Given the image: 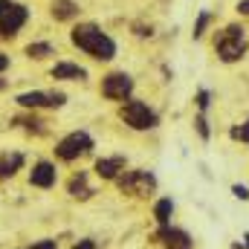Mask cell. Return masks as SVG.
Segmentation results:
<instances>
[{
    "label": "cell",
    "mask_w": 249,
    "mask_h": 249,
    "mask_svg": "<svg viewBox=\"0 0 249 249\" xmlns=\"http://www.w3.org/2000/svg\"><path fill=\"white\" fill-rule=\"evenodd\" d=\"M72 44L84 53H90L96 61H110L116 55V44L110 35H105L96 23H78L72 29Z\"/></svg>",
    "instance_id": "cell-1"
},
{
    "label": "cell",
    "mask_w": 249,
    "mask_h": 249,
    "mask_svg": "<svg viewBox=\"0 0 249 249\" xmlns=\"http://www.w3.org/2000/svg\"><path fill=\"white\" fill-rule=\"evenodd\" d=\"M122 119L133 130H151V127H157V113L145 102H127L122 107Z\"/></svg>",
    "instance_id": "cell-2"
},
{
    "label": "cell",
    "mask_w": 249,
    "mask_h": 249,
    "mask_svg": "<svg viewBox=\"0 0 249 249\" xmlns=\"http://www.w3.org/2000/svg\"><path fill=\"white\" fill-rule=\"evenodd\" d=\"M247 53V41H244V29L241 26H229L223 32V38L217 41V55L223 61H238Z\"/></svg>",
    "instance_id": "cell-3"
},
{
    "label": "cell",
    "mask_w": 249,
    "mask_h": 249,
    "mask_svg": "<svg viewBox=\"0 0 249 249\" xmlns=\"http://www.w3.org/2000/svg\"><path fill=\"white\" fill-rule=\"evenodd\" d=\"M93 148V139H90V133H84V130H75V133H70V136H64L61 142H58V148H55V154L61 157V160H78V157H84L87 151Z\"/></svg>",
    "instance_id": "cell-4"
},
{
    "label": "cell",
    "mask_w": 249,
    "mask_h": 249,
    "mask_svg": "<svg viewBox=\"0 0 249 249\" xmlns=\"http://www.w3.org/2000/svg\"><path fill=\"white\" fill-rule=\"evenodd\" d=\"M29 12L20 6V3H12V0H0V32L3 35H15L23 23H26Z\"/></svg>",
    "instance_id": "cell-5"
},
{
    "label": "cell",
    "mask_w": 249,
    "mask_h": 249,
    "mask_svg": "<svg viewBox=\"0 0 249 249\" xmlns=\"http://www.w3.org/2000/svg\"><path fill=\"white\" fill-rule=\"evenodd\" d=\"M119 188L127 191V194H136V197H148L157 188V180L148 171H130V174L119 177Z\"/></svg>",
    "instance_id": "cell-6"
},
{
    "label": "cell",
    "mask_w": 249,
    "mask_h": 249,
    "mask_svg": "<svg viewBox=\"0 0 249 249\" xmlns=\"http://www.w3.org/2000/svg\"><path fill=\"white\" fill-rule=\"evenodd\" d=\"M130 90H133V81H130V75H124V72H113V75H107V78L102 81V93H105L107 99H127Z\"/></svg>",
    "instance_id": "cell-7"
},
{
    "label": "cell",
    "mask_w": 249,
    "mask_h": 249,
    "mask_svg": "<svg viewBox=\"0 0 249 249\" xmlns=\"http://www.w3.org/2000/svg\"><path fill=\"white\" fill-rule=\"evenodd\" d=\"M18 105L23 107H61L64 105V93H23L18 96Z\"/></svg>",
    "instance_id": "cell-8"
},
{
    "label": "cell",
    "mask_w": 249,
    "mask_h": 249,
    "mask_svg": "<svg viewBox=\"0 0 249 249\" xmlns=\"http://www.w3.org/2000/svg\"><path fill=\"white\" fill-rule=\"evenodd\" d=\"M29 183L38 186V188L55 186V165H50V162H38V165L29 171Z\"/></svg>",
    "instance_id": "cell-9"
},
{
    "label": "cell",
    "mask_w": 249,
    "mask_h": 249,
    "mask_svg": "<svg viewBox=\"0 0 249 249\" xmlns=\"http://www.w3.org/2000/svg\"><path fill=\"white\" fill-rule=\"evenodd\" d=\"M122 168H124V157H105V160L96 162V174L105 177V180H116Z\"/></svg>",
    "instance_id": "cell-10"
},
{
    "label": "cell",
    "mask_w": 249,
    "mask_h": 249,
    "mask_svg": "<svg viewBox=\"0 0 249 249\" xmlns=\"http://www.w3.org/2000/svg\"><path fill=\"white\" fill-rule=\"evenodd\" d=\"M87 75V70L84 67H78V64H55L53 67V78H61V81H81Z\"/></svg>",
    "instance_id": "cell-11"
},
{
    "label": "cell",
    "mask_w": 249,
    "mask_h": 249,
    "mask_svg": "<svg viewBox=\"0 0 249 249\" xmlns=\"http://www.w3.org/2000/svg\"><path fill=\"white\" fill-rule=\"evenodd\" d=\"M160 238L165 241V249H191V238L183 229H162Z\"/></svg>",
    "instance_id": "cell-12"
},
{
    "label": "cell",
    "mask_w": 249,
    "mask_h": 249,
    "mask_svg": "<svg viewBox=\"0 0 249 249\" xmlns=\"http://www.w3.org/2000/svg\"><path fill=\"white\" fill-rule=\"evenodd\" d=\"M53 15H55L58 20H70V18L78 15V6H75L72 0H55V3H53Z\"/></svg>",
    "instance_id": "cell-13"
},
{
    "label": "cell",
    "mask_w": 249,
    "mask_h": 249,
    "mask_svg": "<svg viewBox=\"0 0 249 249\" xmlns=\"http://www.w3.org/2000/svg\"><path fill=\"white\" fill-rule=\"evenodd\" d=\"M70 194H72V197H78V200H87V197L93 194V188L87 186L84 174H78V177H72V180H70Z\"/></svg>",
    "instance_id": "cell-14"
},
{
    "label": "cell",
    "mask_w": 249,
    "mask_h": 249,
    "mask_svg": "<svg viewBox=\"0 0 249 249\" xmlns=\"http://www.w3.org/2000/svg\"><path fill=\"white\" fill-rule=\"evenodd\" d=\"M20 165H23V157H20V154H9V157H3V162H0V177H12Z\"/></svg>",
    "instance_id": "cell-15"
},
{
    "label": "cell",
    "mask_w": 249,
    "mask_h": 249,
    "mask_svg": "<svg viewBox=\"0 0 249 249\" xmlns=\"http://www.w3.org/2000/svg\"><path fill=\"white\" fill-rule=\"evenodd\" d=\"M171 212H174V203H171V200H160V203L154 206V217H157L162 226L171 220Z\"/></svg>",
    "instance_id": "cell-16"
},
{
    "label": "cell",
    "mask_w": 249,
    "mask_h": 249,
    "mask_svg": "<svg viewBox=\"0 0 249 249\" xmlns=\"http://www.w3.org/2000/svg\"><path fill=\"white\" fill-rule=\"evenodd\" d=\"M26 55L29 58H47V55H53V47L50 44H29L26 47Z\"/></svg>",
    "instance_id": "cell-17"
},
{
    "label": "cell",
    "mask_w": 249,
    "mask_h": 249,
    "mask_svg": "<svg viewBox=\"0 0 249 249\" xmlns=\"http://www.w3.org/2000/svg\"><path fill=\"white\" fill-rule=\"evenodd\" d=\"M232 136H235V139H241V142H249V122H244L241 127H235V130H232Z\"/></svg>",
    "instance_id": "cell-18"
},
{
    "label": "cell",
    "mask_w": 249,
    "mask_h": 249,
    "mask_svg": "<svg viewBox=\"0 0 249 249\" xmlns=\"http://www.w3.org/2000/svg\"><path fill=\"white\" fill-rule=\"evenodd\" d=\"M206 23H209V15L203 12V15H200V20H197V26H194V38H200V35H203V29H206Z\"/></svg>",
    "instance_id": "cell-19"
},
{
    "label": "cell",
    "mask_w": 249,
    "mask_h": 249,
    "mask_svg": "<svg viewBox=\"0 0 249 249\" xmlns=\"http://www.w3.org/2000/svg\"><path fill=\"white\" fill-rule=\"evenodd\" d=\"M197 105H200V110H206V107H209V93H206V90L197 96Z\"/></svg>",
    "instance_id": "cell-20"
},
{
    "label": "cell",
    "mask_w": 249,
    "mask_h": 249,
    "mask_svg": "<svg viewBox=\"0 0 249 249\" xmlns=\"http://www.w3.org/2000/svg\"><path fill=\"white\" fill-rule=\"evenodd\" d=\"M197 130H200V136H209V124H206V119H203V116L197 119Z\"/></svg>",
    "instance_id": "cell-21"
},
{
    "label": "cell",
    "mask_w": 249,
    "mask_h": 249,
    "mask_svg": "<svg viewBox=\"0 0 249 249\" xmlns=\"http://www.w3.org/2000/svg\"><path fill=\"white\" fill-rule=\"evenodd\" d=\"M32 249H58V247H55V241H38Z\"/></svg>",
    "instance_id": "cell-22"
},
{
    "label": "cell",
    "mask_w": 249,
    "mask_h": 249,
    "mask_svg": "<svg viewBox=\"0 0 249 249\" xmlns=\"http://www.w3.org/2000/svg\"><path fill=\"white\" fill-rule=\"evenodd\" d=\"M72 249H96V244H93V241H78Z\"/></svg>",
    "instance_id": "cell-23"
},
{
    "label": "cell",
    "mask_w": 249,
    "mask_h": 249,
    "mask_svg": "<svg viewBox=\"0 0 249 249\" xmlns=\"http://www.w3.org/2000/svg\"><path fill=\"white\" fill-rule=\"evenodd\" d=\"M235 197H241V200H247V197H249V191H247L244 186H235Z\"/></svg>",
    "instance_id": "cell-24"
},
{
    "label": "cell",
    "mask_w": 249,
    "mask_h": 249,
    "mask_svg": "<svg viewBox=\"0 0 249 249\" xmlns=\"http://www.w3.org/2000/svg\"><path fill=\"white\" fill-rule=\"evenodd\" d=\"M6 67H9V55H3V53H0V72H3Z\"/></svg>",
    "instance_id": "cell-25"
},
{
    "label": "cell",
    "mask_w": 249,
    "mask_h": 249,
    "mask_svg": "<svg viewBox=\"0 0 249 249\" xmlns=\"http://www.w3.org/2000/svg\"><path fill=\"white\" fill-rule=\"evenodd\" d=\"M238 9H241L244 15H249V0H241V3H238Z\"/></svg>",
    "instance_id": "cell-26"
},
{
    "label": "cell",
    "mask_w": 249,
    "mask_h": 249,
    "mask_svg": "<svg viewBox=\"0 0 249 249\" xmlns=\"http://www.w3.org/2000/svg\"><path fill=\"white\" fill-rule=\"evenodd\" d=\"M247 247H249V235H247Z\"/></svg>",
    "instance_id": "cell-27"
}]
</instances>
